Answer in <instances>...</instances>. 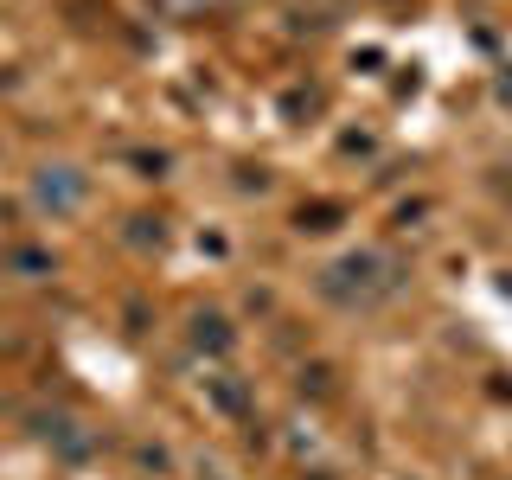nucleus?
Here are the masks:
<instances>
[{
	"label": "nucleus",
	"mask_w": 512,
	"mask_h": 480,
	"mask_svg": "<svg viewBox=\"0 0 512 480\" xmlns=\"http://www.w3.org/2000/svg\"><path fill=\"white\" fill-rule=\"evenodd\" d=\"M77 192H84L77 180H52V173L39 180V199H45V205H58V212H64V205H77Z\"/></svg>",
	"instance_id": "1"
}]
</instances>
